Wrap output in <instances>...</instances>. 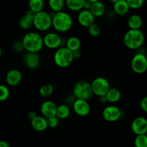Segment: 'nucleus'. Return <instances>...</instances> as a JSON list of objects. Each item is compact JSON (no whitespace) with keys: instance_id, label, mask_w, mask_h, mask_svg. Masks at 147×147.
<instances>
[{"instance_id":"nucleus-1","label":"nucleus","mask_w":147,"mask_h":147,"mask_svg":"<svg viewBox=\"0 0 147 147\" xmlns=\"http://www.w3.org/2000/svg\"><path fill=\"white\" fill-rule=\"evenodd\" d=\"M73 20L70 14L64 11L55 13L52 17V27L57 33H65L73 27Z\"/></svg>"},{"instance_id":"nucleus-2","label":"nucleus","mask_w":147,"mask_h":147,"mask_svg":"<svg viewBox=\"0 0 147 147\" xmlns=\"http://www.w3.org/2000/svg\"><path fill=\"white\" fill-rule=\"evenodd\" d=\"M22 42L24 50H27V52L39 53L44 47L42 37L36 32L27 33L24 35Z\"/></svg>"},{"instance_id":"nucleus-3","label":"nucleus","mask_w":147,"mask_h":147,"mask_svg":"<svg viewBox=\"0 0 147 147\" xmlns=\"http://www.w3.org/2000/svg\"><path fill=\"white\" fill-rule=\"evenodd\" d=\"M145 41L144 33L142 30L129 29L123 36L124 45L131 50H136L143 46Z\"/></svg>"},{"instance_id":"nucleus-4","label":"nucleus","mask_w":147,"mask_h":147,"mask_svg":"<svg viewBox=\"0 0 147 147\" xmlns=\"http://www.w3.org/2000/svg\"><path fill=\"white\" fill-rule=\"evenodd\" d=\"M53 60L56 66L60 68H67L73 62L74 58L73 52L65 47H60L56 49L53 56Z\"/></svg>"},{"instance_id":"nucleus-5","label":"nucleus","mask_w":147,"mask_h":147,"mask_svg":"<svg viewBox=\"0 0 147 147\" xmlns=\"http://www.w3.org/2000/svg\"><path fill=\"white\" fill-rule=\"evenodd\" d=\"M73 94L76 99L88 100L93 95L90 83L86 80L78 81L73 86Z\"/></svg>"},{"instance_id":"nucleus-6","label":"nucleus","mask_w":147,"mask_h":147,"mask_svg":"<svg viewBox=\"0 0 147 147\" xmlns=\"http://www.w3.org/2000/svg\"><path fill=\"white\" fill-rule=\"evenodd\" d=\"M33 26L39 31H47L52 27V16L44 10L35 13L33 19Z\"/></svg>"},{"instance_id":"nucleus-7","label":"nucleus","mask_w":147,"mask_h":147,"mask_svg":"<svg viewBox=\"0 0 147 147\" xmlns=\"http://www.w3.org/2000/svg\"><path fill=\"white\" fill-rule=\"evenodd\" d=\"M93 95L98 97L105 96L109 89H110V84L109 81L104 77H97L90 83Z\"/></svg>"},{"instance_id":"nucleus-8","label":"nucleus","mask_w":147,"mask_h":147,"mask_svg":"<svg viewBox=\"0 0 147 147\" xmlns=\"http://www.w3.org/2000/svg\"><path fill=\"white\" fill-rule=\"evenodd\" d=\"M131 66L134 73L142 74L147 69V58L142 53H137L133 56L131 62Z\"/></svg>"},{"instance_id":"nucleus-9","label":"nucleus","mask_w":147,"mask_h":147,"mask_svg":"<svg viewBox=\"0 0 147 147\" xmlns=\"http://www.w3.org/2000/svg\"><path fill=\"white\" fill-rule=\"evenodd\" d=\"M44 46L50 49H57L62 45V37L60 35L55 32L46 33L42 37Z\"/></svg>"},{"instance_id":"nucleus-10","label":"nucleus","mask_w":147,"mask_h":147,"mask_svg":"<svg viewBox=\"0 0 147 147\" xmlns=\"http://www.w3.org/2000/svg\"><path fill=\"white\" fill-rule=\"evenodd\" d=\"M102 115L103 119L107 122H116L121 117V111L117 106L108 105L103 109Z\"/></svg>"},{"instance_id":"nucleus-11","label":"nucleus","mask_w":147,"mask_h":147,"mask_svg":"<svg viewBox=\"0 0 147 147\" xmlns=\"http://www.w3.org/2000/svg\"><path fill=\"white\" fill-rule=\"evenodd\" d=\"M73 109L76 115L85 117L89 115L90 112V105L88 100L82 99H76L73 103Z\"/></svg>"},{"instance_id":"nucleus-12","label":"nucleus","mask_w":147,"mask_h":147,"mask_svg":"<svg viewBox=\"0 0 147 147\" xmlns=\"http://www.w3.org/2000/svg\"><path fill=\"white\" fill-rule=\"evenodd\" d=\"M131 130L136 135L146 134L147 120L145 117L139 116L134 118L131 122Z\"/></svg>"},{"instance_id":"nucleus-13","label":"nucleus","mask_w":147,"mask_h":147,"mask_svg":"<svg viewBox=\"0 0 147 147\" xmlns=\"http://www.w3.org/2000/svg\"><path fill=\"white\" fill-rule=\"evenodd\" d=\"M95 19L96 17L93 15L90 10H82L79 11L78 21L82 27H88L95 22Z\"/></svg>"},{"instance_id":"nucleus-14","label":"nucleus","mask_w":147,"mask_h":147,"mask_svg":"<svg viewBox=\"0 0 147 147\" xmlns=\"http://www.w3.org/2000/svg\"><path fill=\"white\" fill-rule=\"evenodd\" d=\"M57 105L52 100H45L42 103L40 107L42 115L45 118L55 116Z\"/></svg>"},{"instance_id":"nucleus-15","label":"nucleus","mask_w":147,"mask_h":147,"mask_svg":"<svg viewBox=\"0 0 147 147\" xmlns=\"http://www.w3.org/2000/svg\"><path fill=\"white\" fill-rule=\"evenodd\" d=\"M22 80V74L18 69H11L6 74V82L10 86H17L21 83Z\"/></svg>"},{"instance_id":"nucleus-16","label":"nucleus","mask_w":147,"mask_h":147,"mask_svg":"<svg viewBox=\"0 0 147 147\" xmlns=\"http://www.w3.org/2000/svg\"><path fill=\"white\" fill-rule=\"evenodd\" d=\"M24 63L30 69H35L40 66V57L38 53L27 52L24 57Z\"/></svg>"},{"instance_id":"nucleus-17","label":"nucleus","mask_w":147,"mask_h":147,"mask_svg":"<svg viewBox=\"0 0 147 147\" xmlns=\"http://www.w3.org/2000/svg\"><path fill=\"white\" fill-rule=\"evenodd\" d=\"M35 13L29 10L24 15H23L19 20V26L24 30H29L33 26V19Z\"/></svg>"},{"instance_id":"nucleus-18","label":"nucleus","mask_w":147,"mask_h":147,"mask_svg":"<svg viewBox=\"0 0 147 147\" xmlns=\"http://www.w3.org/2000/svg\"><path fill=\"white\" fill-rule=\"evenodd\" d=\"M30 121L32 127L37 131H44L48 128L47 118L43 117L42 115H37Z\"/></svg>"},{"instance_id":"nucleus-19","label":"nucleus","mask_w":147,"mask_h":147,"mask_svg":"<svg viewBox=\"0 0 147 147\" xmlns=\"http://www.w3.org/2000/svg\"><path fill=\"white\" fill-rule=\"evenodd\" d=\"M127 24L129 29L140 30L143 24V20L139 14H134L129 17L127 20Z\"/></svg>"},{"instance_id":"nucleus-20","label":"nucleus","mask_w":147,"mask_h":147,"mask_svg":"<svg viewBox=\"0 0 147 147\" xmlns=\"http://www.w3.org/2000/svg\"><path fill=\"white\" fill-rule=\"evenodd\" d=\"M90 11L95 17H100L106 13V6L100 1H97L91 4Z\"/></svg>"},{"instance_id":"nucleus-21","label":"nucleus","mask_w":147,"mask_h":147,"mask_svg":"<svg viewBox=\"0 0 147 147\" xmlns=\"http://www.w3.org/2000/svg\"><path fill=\"white\" fill-rule=\"evenodd\" d=\"M129 8L126 0H119V1L113 4V10L115 13L119 15H125L129 12Z\"/></svg>"},{"instance_id":"nucleus-22","label":"nucleus","mask_w":147,"mask_h":147,"mask_svg":"<svg viewBox=\"0 0 147 147\" xmlns=\"http://www.w3.org/2000/svg\"><path fill=\"white\" fill-rule=\"evenodd\" d=\"M105 96L107 99V102L113 104L120 100L121 97V93L117 88H110Z\"/></svg>"},{"instance_id":"nucleus-23","label":"nucleus","mask_w":147,"mask_h":147,"mask_svg":"<svg viewBox=\"0 0 147 147\" xmlns=\"http://www.w3.org/2000/svg\"><path fill=\"white\" fill-rule=\"evenodd\" d=\"M65 47L71 50L72 52L80 50V47H81V41L79 37H76V36H71L67 40Z\"/></svg>"},{"instance_id":"nucleus-24","label":"nucleus","mask_w":147,"mask_h":147,"mask_svg":"<svg viewBox=\"0 0 147 147\" xmlns=\"http://www.w3.org/2000/svg\"><path fill=\"white\" fill-rule=\"evenodd\" d=\"M70 114V109L69 107L65 104H61V105H57V109H56V115L58 119L64 120L68 118Z\"/></svg>"},{"instance_id":"nucleus-25","label":"nucleus","mask_w":147,"mask_h":147,"mask_svg":"<svg viewBox=\"0 0 147 147\" xmlns=\"http://www.w3.org/2000/svg\"><path fill=\"white\" fill-rule=\"evenodd\" d=\"M86 0H65L66 6L73 12H79L83 10V4Z\"/></svg>"},{"instance_id":"nucleus-26","label":"nucleus","mask_w":147,"mask_h":147,"mask_svg":"<svg viewBox=\"0 0 147 147\" xmlns=\"http://www.w3.org/2000/svg\"><path fill=\"white\" fill-rule=\"evenodd\" d=\"M29 10L37 13L43 10L45 6L44 0H29Z\"/></svg>"},{"instance_id":"nucleus-27","label":"nucleus","mask_w":147,"mask_h":147,"mask_svg":"<svg viewBox=\"0 0 147 147\" xmlns=\"http://www.w3.org/2000/svg\"><path fill=\"white\" fill-rule=\"evenodd\" d=\"M65 4V0H48V5L53 12L63 11Z\"/></svg>"},{"instance_id":"nucleus-28","label":"nucleus","mask_w":147,"mask_h":147,"mask_svg":"<svg viewBox=\"0 0 147 147\" xmlns=\"http://www.w3.org/2000/svg\"><path fill=\"white\" fill-rule=\"evenodd\" d=\"M53 92H54V87L51 84H45L42 85L39 89L40 95L42 97L45 98L51 96Z\"/></svg>"},{"instance_id":"nucleus-29","label":"nucleus","mask_w":147,"mask_h":147,"mask_svg":"<svg viewBox=\"0 0 147 147\" xmlns=\"http://www.w3.org/2000/svg\"><path fill=\"white\" fill-rule=\"evenodd\" d=\"M135 147H147L146 134L137 135L134 139Z\"/></svg>"},{"instance_id":"nucleus-30","label":"nucleus","mask_w":147,"mask_h":147,"mask_svg":"<svg viewBox=\"0 0 147 147\" xmlns=\"http://www.w3.org/2000/svg\"><path fill=\"white\" fill-rule=\"evenodd\" d=\"M88 28V33L92 37H98L99 35L100 34V27L98 24H97L96 23H93L91 25L89 26Z\"/></svg>"},{"instance_id":"nucleus-31","label":"nucleus","mask_w":147,"mask_h":147,"mask_svg":"<svg viewBox=\"0 0 147 147\" xmlns=\"http://www.w3.org/2000/svg\"><path fill=\"white\" fill-rule=\"evenodd\" d=\"M10 95L9 88L7 86L0 84V102H4L7 100Z\"/></svg>"},{"instance_id":"nucleus-32","label":"nucleus","mask_w":147,"mask_h":147,"mask_svg":"<svg viewBox=\"0 0 147 147\" xmlns=\"http://www.w3.org/2000/svg\"><path fill=\"white\" fill-rule=\"evenodd\" d=\"M129 8L133 10H138L144 5V0H126Z\"/></svg>"},{"instance_id":"nucleus-33","label":"nucleus","mask_w":147,"mask_h":147,"mask_svg":"<svg viewBox=\"0 0 147 147\" xmlns=\"http://www.w3.org/2000/svg\"><path fill=\"white\" fill-rule=\"evenodd\" d=\"M47 126L51 128H55L57 127L59 124V119L56 116L50 117V118H47Z\"/></svg>"},{"instance_id":"nucleus-34","label":"nucleus","mask_w":147,"mask_h":147,"mask_svg":"<svg viewBox=\"0 0 147 147\" xmlns=\"http://www.w3.org/2000/svg\"><path fill=\"white\" fill-rule=\"evenodd\" d=\"M12 48L16 52H21L23 50H24L22 40L21 41L20 40H17V41L14 42V44L12 45Z\"/></svg>"},{"instance_id":"nucleus-35","label":"nucleus","mask_w":147,"mask_h":147,"mask_svg":"<svg viewBox=\"0 0 147 147\" xmlns=\"http://www.w3.org/2000/svg\"><path fill=\"white\" fill-rule=\"evenodd\" d=\"M140 107L144 112H147V97H144L142 99V100H141L140 102Z\"/></svg>"},{"instance_id":"nucleus-36","label":"nucleus","mask_w":147,"mask_h":147,"mask_svg":"<svg viewBox=\"0 0 147 147\" xmlns=\"http://www.w3.org/2000/svg\"><path fill=\"white\" fill-rule=\"evenodd\" d=\"M91 3L89 2L88 1H85L84 4H83V10H90V7H91Z\"/></svg>"},{"instance_id":"nucleus-37","label":"nucleus","mask_w":147,"mask_h":147,"mask_svg":"<svg viewBox=\"0 0 147 147\" xmlns=\"http://www.w3.org/2000/svg\"><path fill=\"white\" fill-rule=\"evenodd\" d=\"M73 56L74 59H79V58H80V56H81V52H80V50H75V51L73 52Z\"/></svg>"},{"instance_id":"nucleus-38","label":"nucleus","mask_w":147,"mask_h":147,"mask_svg":"<svg viewBox=\"0 0 147 147\" xmlns=\"http://www.w3.org/2000/svg\"><path fill=\"white\" fill-rule=\"evenodd\" d=\"M37 115V113H36L35 112H34V111H31V112H30L28 113V118H29V119L31 120H32L33 118H35Z\"/></svg>"},{"instance_id":"nucleus-39","label":"nucleus","mask_w":147,"mask_h":147,"mask_svg":"<svg viewBox=\"0 0 147 147\" xmlns=\"http://www.w3.org/2000/svg\"><path fill=\"white\" fill-rule=\"evenodd\" d=\"M0 147H10L9 144L5 141L0 140Z\"/></svg>"},{"instance_id":"nucleus-40","label":"nucleus","mask_w":147,"mask_h":147,"mask_svg":"<svg viewBox=\"0 0 147 147\" xmlns=\"http://www.w3.org/2000/svg\"><path fill=\"white\" fill-rule=\"evenodd\" d=\"M99 97V101L102 103H106L107 102V99H106V96H101V97Z\"/></svg>"},{"instance_id":"nucleus-41","label":"nucleus","mask_w":147,"mask_h":147,"mask_svg":"<svg viewBox=\"0 0 147 147\" xmlns=\"http://www.w3.org/2000/svg\"><path fill=\"white\" fill-rule=\"evenodd\" d=\"M86 1H89V2H90L91 4H93V3H95V2H97V1H99L100 0H86Z\"/></svg>"},{"instance_id":"nucleus-42","label":"nucleus","mask_w":147,"mask_h":147,"mask_svg":"<svg viewBox=\"0 0 147 147\" xmlns=\"http://www.w3.org/2000/svg\"><path fill=\"white\" fill-rule=\"evenodd\" d=\"M109 1L113 4H115L116 2H117V1H119V0H109Z\"/></svg>"},{"instance_id":"nucleus-43","label":"nucleus","mask_w":147,"mask_h":147,"mask_svg":"<svg viewBox=\"0 0 147 147\" xmlns=\"http://www.w3.org/2000/svg\"><path fill=\"white\" fill-rule=\"evenodd\" d=\"M1 54H2V50H1V48L0 47V58H1Z\"/></svg>"}]
</instances>
